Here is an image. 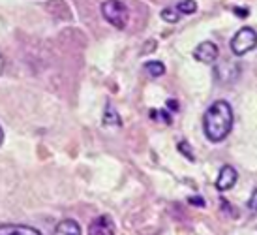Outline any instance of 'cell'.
<instances>
[{"instance_id":"cell-8","label":"cell","mask_w":257,"mask_h":235,"mask_svg":"<svg viewBox=\"0 0 257 235\" xmlns=\"http://www.w3.org/2000/svg\"><path fill=\"white\" fill-rule=\"evenodd\" d=\"M53 235H83V231H81V226H79L77 220L66 218V220H60L55 226Z\"/></svg>"},{"instance_id":"cell-3","label":"cell","mask_w":257,"mask_h":235,"mask_svg":"<svg viewBox=\"0 0 257 235\" xmlns=\"http://www.w3.org/2000/svg\"><path fill=\"white\" fill-rule=\"evenodd\" d=\"M231 51L235 53L236 57H242L246 53H250L251 49H255L257 47V32L250 27H244L233 36V40H231Z\"/></svg>"},{"instance_id":"cell-4","label":"cell","mask_w":257,"mask_h":235,"mask_svg":"<svg viewBox=\"0 0 257 235\" xmlns=\"http://www.w3.org/2000/svg\"><path fill=\"white\" fill-rule=\"evenodd\" d=\"M220 55V49H218V45L212 42H201L195 51H193V57L195 60H199V62H205V64H212L216 62V58Z\"/></svg>"},{"instance_id":"cell-13","label":"cell","mask_w":257,"mask_h":235,"mask_svg":"<svg viewBox=\"0 0 257 235\" xmlns=\"http://www.w3.org/2000/svg\"><path fill=\"white\" fill-rule=\"evenodd\" d=\"M248 207H250V211L253 214H257V188L251 192L250 200H248Z\"/></svg>"},{"instance_id":"cell-10","label":"cell","mask_w":257,"mask_h":235,"mask_svg":"<svg viewBox=\"0 0 257 235\" xmlns=\"http://www.w3.org/2000/svg\"><path fill=\"white\" fill-rule=\"evenodd\" d=\"M145 71L149 73L150 77H162L165 73V66L160 60H150V62L145 64Z\"/></svg>"},{"instance_id":"cell-17","label":"cell","mask_w":257,"mask_h":235,"mask_svg":"<svg viewBox=\"0 0 257 235\" xmlns=\"http://www.w3.org/2000/svg\"><path fill=\"white\" fill-rule=\"evenodd\" d=\"M2 71H4V57L0 55V73H2Z\"/></svg>"},{"instance_id":"cell-2","label":"cell","mask_w":257,"mask_h":235,"mask_svg":"<svg viewBox=\"0 0 257 235\" xmlns=\"http://www.w3.org/2000/svg\"><path fill=\"white\" fill-rule=\"evenodd\" d=\"M101 17L105 19V21L114 27V29H126V25L130 21V12H128V6L120 2V0H103L101 2Z\"/></svg>"},{"instance_id":"cell-1","label":"cell","mask_w":257,"mask_h":235,"mask_svg":"<svg viewBox=\"0 0 257 235\" xmlns=\"http://www.w3.org/2000/svg\"><path fill=\"white\" fill-rule=\"evenodd\" d=\"M233 122H235V115H233L231 104L225 100H216L208 106L203 115V132L208 141L220 143L231 134Z\"/></svg>"},{"instance_id":"cell-16","label":"cell","mask_w":257,"mask_h":235,"mask_svg":"<svg viewBox=\"0 0 257 235\" xmlns=\"http://www.w3.org/2000/svg\"><path fill=\"white\" fill-rule=\"evenodd\" d=\"M2 143H4V128L0 126V145H2Z\"/></svg>"},{"instance_id":"cell-5","label":"cell","mask_w":257,"mask_h":235,"mask_svg":"<svg viewBox=\"0 0 257 235\" xmlns=\"http://www.w3.org/2000/svg\"><path fill=\"white\" fill-rule=\"evenodd\" d=\"M236 181H238V173H236L235 168L233 166H223L218 173V179H216V188L220 192H227L236 185Z\"/></svg>"},{"instance_id":"cell-15","label":"cell","mask_w":257,"mask_h":235,"mask_svg":"<svg viewBox=\"0 0 257 235\" xmlns=\"http://www.w3.org/2000/svg\"><path fill=\"white\" fill-rule=\"evenodd\" d=\"M190 203H192V205H205V200H203V198H199V196H193V198H190Z\"/></svg>"},{"instance_id":"cell-14","label":"cell","mask_w":257,"mask_h":235,"mask_svg":"<svg viewBox=\"0 0 257 235\" xmlns=\"http://www.w3.org/2000/svg\"><path fill=\"white\" fill-rule=\"evenodd\" d=\"M179 149L182 150V154H186V156L190 158V160H195V158H193V154H192V149H190V145H188L186 141H180L179 143Z\"/></svg>"},{"instance_id":"cell-9","label":"cell","mask_w":257,"mask_h":235,"mask_svg":"<svg viewBox=\"0 0 257 235\" xmlns=\"http://www.w3.org/2000/svg\"><path fill=\"white\" fill-rule=\"evenodd\" d=\"M103 124H105V126H120L122 124L120 115L116 113V109H114L111 104L105 106V111H103Z\"/></svg>"},{"instance_id":"cell-12","label":"cell","mask_w":257,"mask_h":235,"mask_svg":"<svg viewBox=\"0 0 257 235\" xmlns=\"http://www.w3.org/2000/svg\"><path fill=\"white\" fill-rule=\"evenodd\" d=\"M160 15H162V19H164L165 23H179L180 17H182V15L177 12V8H175V6H173V8H164Z\"/></svg>"},{"instance_id":"cell-7","label":"cell","mask_w":257,"mask_h":235,"mask_svg":"<svg viewBox=\"0 0 257 235\" xmlns=\"http://www.w3.org/2000/svg\"><path fill=\"white\" fill-rule=\"evenodd\" d=\"M0 235H42V231L25 224H0Z\"/></svg>"},{"instance_id":"cell-6","label":"cell","mask_w":257,"mask_h":235,"mask_svg":"<svg viewBox=\"0 0 257 235\" xmlns=\"http://www.w3.org/2000/svg\"><path fill=\"white\" fill-rule=\"evenodd\" d=\"M88 235H114V222L107 214L96 216L90 226H88Z\"/></svg>"},{"instance_id":"cell-11","label":"cell","mask_w":257,"mask_h":235,"mask_svg":"<svg viewBox=\"0 0 257 235\" xmlns=\"http://www.w3.org/2000/svg\"><path fill=\"white\" fill-rule=\"evenodd\" d=\"M175 8L180 15H192L197 12V2L195 0H180Z\"/></svg>"}]
</instances>
